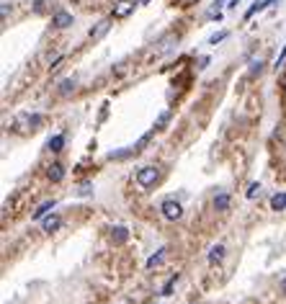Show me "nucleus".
I'll return each instance as SVG.
<instances>
[{"mask_svg":"<svg viewBox=\"0 0 286 304\" xmlns=\"http://www.w3.org/2000/svg\"><path fill=\"white\" fill-rule=\"evenodd\" d=\"M158 181H160V168H155V165H145V168L137 170V183H139L142 188H155Z\"/></svg>","mask_w":286,"mask_h":304,"instance_id":"nucleus-1","label":"nucleus"},{"mask_svg":"<svg viewBox=\"0 0 286 304\" xmlns=\"http://www.w3.org/2000/svg\"><path fill=\"white\" fill-rule=\"evenodd\" d=\"M160 211H163L165 219H170V222H175V219H181V216H183V206L175 201V199H165L160 204Z\"/></svg>","mask_w":286,"mask_h":304,"instance_id":"nucleus-2","label":"nucleus"},{"mask_svg":"<svg viewBox=\"0 0 286 304\" xmlns=\"http://www.w3.org/2000/svg\"><path fill=\"white\" fill-rule=\"evenodd\" d=\"M41 116L39 114H21L18 116V132H29V129H31V132H34V129L36 126H41Z\"/></svg>","mask_w":286,"mask_h":304,"instance_id":"nucleus-3","label":"nucleus"},{"mask_svg":"<svg viewBox=\"0 0 286 304\" xmlns=\"http://www.w3.org/2000/svg\"><path fill=\"white\" fill-rule=\"evenodd\" d=\"M139 3H142V0H119L116 8H114V18H126Z\"/></svg>","mask_w":286,"mask_h":304,"instance_id":"nucleus-4","label":"nucleus"},{"mask_svg":"<svg viewBox=\"0 0 286 304\" xmlns=\"http://www.w3.org/2000/svg\"><path fill=\"white\" fill-rule=\"evenodd\" d=\"M52 26H57V29H67V26H73V13H67V11H57L54 18H52Z\"/></svg>","mask_w":286,"mask_h":304,"instance_id":"nucleus-5","label":"nucleus"},{"mask_svg":"<svg viewBox=\"0 0 286 304\" xmlns=\"http://www.w3.org/2000/svg\"><path fill=\"white\" fill-rule=\"evenodd\" d=\"M108 29H111V21H101V24H96V29H91V34H88V36H91L93 41H98V39H103L106 34H108Z\"/></svg>","mask_w":286,"mask_h":304,"instance_id":"nucleus-6","label":"nucleus"},{"mask_svg":"<svg viewBox=\"0 0 286 304\" xmlns=\"http://www.w3.org/2000/svg\"><path fill=\"white\" fill-rule=\"evenodd\" d=\"M54 206H57V201H54V199L44 201L41 206H36V211H31V219H44V216H47V214H49Z\"/></svg>","mask_w":286,"mask_h":304,"instance_id":"nucleus-7","label":"nucleus"},{"mask_svg":"<svg viewBox=\"0 0 286 304\" xmlns=\"http://www.w3.org/2000/svg\"><path fill=\"white\" fill-rule=\"evenodd\" d=\"M59 224H62V219L57 214H49V216H44V219H41V230L44 232H54V230H59Z\"/></svg>","mask_w":286,"mask_h":304,"instance_id":"nucleus-8","label":"nucleus"},{"mask_svg":"<svg viewBox=\"0 0 286 304\" xmlns=\"http://www.w3.org/2000/svg\"><path fill=\"white\" fill-rule=\"evenodd\" d=\"M273 3H278V0H255V3L250 6V11L245 13V18H253L255 13H260V11H266L268 6H273Z\"/></svg>","mask_w":286,"mask_h":304,"instance_id":"nucleus-9","label":"nucleus"},{"mask_svg":"<svg viewBox=\"0 0 286 304\" xmlns=\"http://www.w3.org/2000/svg\"><path fill=\"white\" fill-rule=\"evenodd\" d=\"M47 176H49V181L59 183V181L64 178V165H62V163H54V165H49V170H47Z\"/></svg>","mask_w":286,"mask_h":304,"instance_id":"nucleus-10","label":"nucleus"},{"mask_svg":"<svg viewBox=\"0 0 286 304\" xmlns=\"http://www.w3.org/2000/svg\"><path fill=\"white\" fill-rule=\"evenodd\" d=\"M225 260V245H214L209 250V263H222Z\"/></svg>","mask_w":286,"mask_h":304,"instance_id":"nucleus-11","label":"nucleus"},{"mask_svg":"<svg viewBox=\"0 0 286 304\" xmlns=\"http://www.w3.org/2000/svg\"><path fill=\"white\" fill-rule=\"evenodd\" d=\"M214 209L217 211H227L230 209V193H219V196H214Z\"/></svg>","mask_w":286,"mask_h":304,"instance_id":"nucleus-12","label":"nucleus"},{"mask_svg":"<svg viewBox=\"0 0 286 304\" xmlns=\"http://www.w3.org/2000/svg\"><path fill=\"white\" fill-rule=\"evenodd\" d=\"M111 237H114V243L121 245V243L129 240V230H126V227H114V230H111Z\"/></svg>","mask_w":286,"mask_h":304,"instance_id":"nucleus-13","label":"nucleus"},{"mask_svg":"<svg viewBox=\"0 0 286 304\" xmlns=\"http://www.w3.org/2000/svg\"><path fill=\"white\" fill-rule=\"evenodd\" d=\"M271 209L273 211H283L286 209V193H281V191L276 193V196L271 199Z\"/></svg>","mask_w":286,"mask_h":304,"instance_id":"nucleus-14","label":"nucleus"},{"mask_svg":"<svg viewBox=\"0 0 286 304\" xmlns=\"http://www.w3.org/2000/svg\"><path fill=\"white\" fill-rule=\"evenodd\" d=\"M75 85H78V80H75V78L62 80V83H59V93H62V96H70V93L75 91Z\"/></svg>","mask_w":286,"mask_h":304,"instance_id":"nucleus-15","label":"nucleus"},{"mask_svg":"<svg viewBox=\"0 0 286 304\" xmlns=\"http://www.w3.org/2000/svg\"><path fill=\"white\" fill-rule=\"evenodd\" d=\"M165 253H168V250H165V248H160V250H158L155 255H152V258L147 260V268H150V271H152V268H158V266L163 263V258H165Z\"/></svg>","mask_w":286,"mask_h":304,"instance_id":"nucleus-16","label":"nucleus"},{"mask_svg":"<svg viewBox=\"0 0 286 304\" xmlns=\"http://www.w3.org/2000/svg\"><path fill=\"white\" fill-rule=\"evenodd\" d=\"M52 152H62V147H64V134H54L52 139H49V144H47Z\"/></svg>","mask_w":286,"mask_h":304,"instance_id":"nucleus-17","label":"nucleus"},{"mask_svg":"<svg viewBox=\"0 0 286 304\" xmlns=\"http://www.w3.org/2000/svg\"><path fill=\"white\" fill-rule=\"evenodd\" d=\"M175 281H178V273H173V276L168 278V284L163 286V296H170V291H173V286H175Z\"/></svg>","mask_w":286,"mask_h":304,"instance_id":"nucleus-18","label":"nucleus"},{"mask_svg":"<svg viewBox=\"0 0 286 304\" xmlns=\"http://www.w3.org/2000/svg\"><path fill=\"white\" fill-rule=\"evenodd\" d=\"M263 72V59H250V75H260Z\"/></svg>","mask_w":286,"mask_h":304,"instance_id":"nucleus-19","label":"nucleus"},{"mask_svg":"<svg viewBox=\"0 0 286 304\" xmlns=\"http://www.w3.org/2000/svg\"><path fill=\"white\" fill-rule=\"evenodd\" d=\"M168 121H170V111H163V114H160V119L155 121V132H160V129H163Z\"/></svg>","mask_w":286,"mask_h":304,"instance_id":"nucleus-20","label":"nucleus"},{"mask_svg":"<svg viewBox=\"0 0 286 304\" xmlns=\"http://www.w3.org/2000/svg\"><path fill=\"white\" fill-rule=\"evenodd\" d=\"M255 196H260V183H253L248 188V199H255Z\"/></svg>","mask_w":286,"mask_h":304,"instance_id":"nucleus-21","label":"nucleus"},{"mask_svg":"<svg viewBox=\"0 0 286 304\" xmlns=\"http://www.w3.org/2000/svg\"><path fill=\"white\" fill-rule=\"evenodd\" d=\"M227 36V31H219V34H214V36H209V44H217V41H222Z\"/></svg>","mask_w":286,"mask_h":304,"instance_id":"nucleus-22","label":"nucleus"},{"mask_svg":"<svg viewBox=\"0 0 286 304\" xmlns=\"http://www.w3.org/2000/svg\"><path fill=\"white\" fill-rule=\"evenodd\" d=\"M283 59H286V47L281 49V54H278V59H276V67H281V64H283Z\"/></svg>","mask_w":286,"mask_h":304,"instance_id":"nucleus-23","label":"nucleus"},{"mask_svg":"<svg viewBox=\"0 0 286 304\" xmlns=\"http://www.w3.org/2000/svg\"><path fill=\"white\" fill-rule=\"evenodd\" d=\"M80 196H91V186H88V183L80 188Z\"/></svg>","mask_w":286,"mask_h":304,"instance_id":"nucleus-24","label":"nucleus"},{"mask_svg":"<svg viewBox=\"0 0 286 304\" xmlns=\"http://www.w3.org/2000/svg\"><path fill=\"white\" fill-rule=\"evenodd\" d=\"M281 291H283V294H286V278H283V281H281Z\"/></svg>","mask_w":286,"mask_h":304,"instance_id":"nucleus-25","label":"nucleus"},{"mask_svg":"<svg viewBox=\"0 0 286 304\" xmlns=\"http://www.w3.org/2000/svg\"><path fill=\"white\" fill-rule=\"evenodd\" d=\"M237 3H240V0H232V6H230V8H237Z\"/></svg>","mask_w":286,"mask_h":304,"instance_id":"nucleus-26","label":"nucleus"},{"mask_svg":"<svg viewBox=\"0 0 286 304\" xmlns=\"http://www.w3.org/2000/svg\"><path fill=\"white\" fill-rule=\"evenodd\" d=\"M147 3H150V0H142V6H147Z\"/></svg>","mask_w":286,"mask_h":304,"instance_id":"nucleus-27","label":"nucleus"}]
</instances>
